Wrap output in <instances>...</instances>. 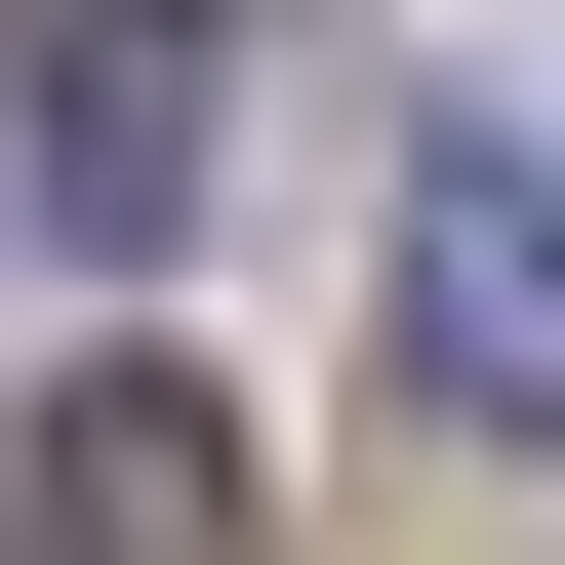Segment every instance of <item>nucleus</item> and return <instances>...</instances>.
<instances>
[{"mask_svg": "<svg viewBox=\"0 0 565 565\" xmlns=\"http://www.w3.org/2000/svg\"><path fill=\"white\" fill-rule=\"evenodd\" d=\"M404 404H445V445H565V162L525 121H404Z\"/></svg>", "mask_w": 565, "mask_h": 565, "instance_id": "obj_1", "label": "nucleus"}, {"mask_svg": "<svg viewBox=\"0 0 565 565\" xmlns=\"http://www.w3.org/2000/svg\"><path fill=\"white\" fill-rule=\"evenodd\" d=\"M41 565H243V404L202 364H41Z\"/></svg>", "mask_w": 565, "mask_h": 565, "instance_id": "obj_3", "label": "nucleus"}, {"mask_svg": "<svg viewBox=\"0 0 565 565\" xmlns=\"http://www.w3.org/2000/svg\"><path fill=\"white\" fill-rule=\"evenodd\" d=\"M202 41H243V0H0V162L82 202V243H162L202 202Z\"/></svg>", "mask_w": 565, "mask_h": 565, "instance_id": "obj_2", "label": "nucleus"}]
</instances>
